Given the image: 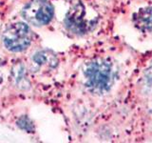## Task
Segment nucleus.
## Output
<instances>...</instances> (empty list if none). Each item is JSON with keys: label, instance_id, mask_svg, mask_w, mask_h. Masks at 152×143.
I'll return each mask as SVG.
<instances>
[{"label": "nucleus", "instance_id": "obj_1", "mask_svg": "<svg viewBox=\"0 0 152 143\" xmlns=\"http://www.w3.org/2000/svg\"><path fill=\"white\" fill-rule=\"evenodd\" d=\"M86 86L93 92L101 94L107 91L113 81V69L106 60H96L89 63L84 70Z\"/></svg>", "mask_w": 152, "mask_h": 143}, {"label": "nucleus", "instance_id": "obj_2", "mask_svg": "<svg viewBox=\"0 0 152 143\" xmlns=\"http://www.w3.org/2000/svg\"><path fill=\"white\" fill-rule=\"evenodd\" d=\"M31 31L22 22L12 24L3 33L5 47L12 52H21L27 49L31 42Z\"/></svg>", "mask_w": 152, "mask_h": 143}, {"label": "nucleus", "instance_id": "obj_3", "mask_svg": "<svg viewBox=\"0 0 152 143\" xmlns=\"http://www.w3.org/2000/svg\"><path fill=\"white\" fill-rule=\"evenodd\" d=\"M53 6L48 0H31L23 9V16L34 26H43L53 17Z\"/></svg>", "mask_w": 152, "mask_h": 143}, {"label": "nucleus", "instance_id": "obj_4", "mask_svg": "<svg viewBox=\"0 0 152 143\" xmlns=\"http://www.w3.org/2000/svg\"><path fill=\"white\" fill-rule=\"evenodd\" d=\"M32 61L38 68L44 66L52 67L55 64V56L53 55H50L48 52H40L33 56Z\"/></svg>", "mask_w": 152, "mask_h": 143}, {"label": "nucleus", "instance_id": "obj_5", "mask_svg": "<svg viewBox=\"0 0 152 143\" xmlns=\"http://www.w3.org/2000/svg\"><path fill=\"white\" fill-rule=\"evenodd\" d=\"M142 88L145 93L152 94V68L146 72L142 78Z\"/></svg>", "mask_w": 152, "mask_h": 143}, {"label": "nucleus", "instance_id": "obj_6", "mask_svg": "<svg viewBox=\"0 0 152 143\" xmlns=\"http://www.w3.org/2000/svg\"><path fill=\"white\" fill-rule=\"evenodd\" d=\"M18 125L22 129H25V130H31V126L27 117H22L20 120L18 121Z\"/></svg>", "mask_w": 152, "mask_h": 143}, {"label": "nucleus", "instance_id": "obj_7", "mask_svg": "<svg viewBox=\"0 0 152 143\" xmlns=\"http://www.w3.org/2000/svg\"><path fill=\"white\" fill-rule=\"evenodd\" d=\"M0 65H1V60H0Z\"/></svg>", "mask_w": 152, "mask_h": 143}]
</instances>
